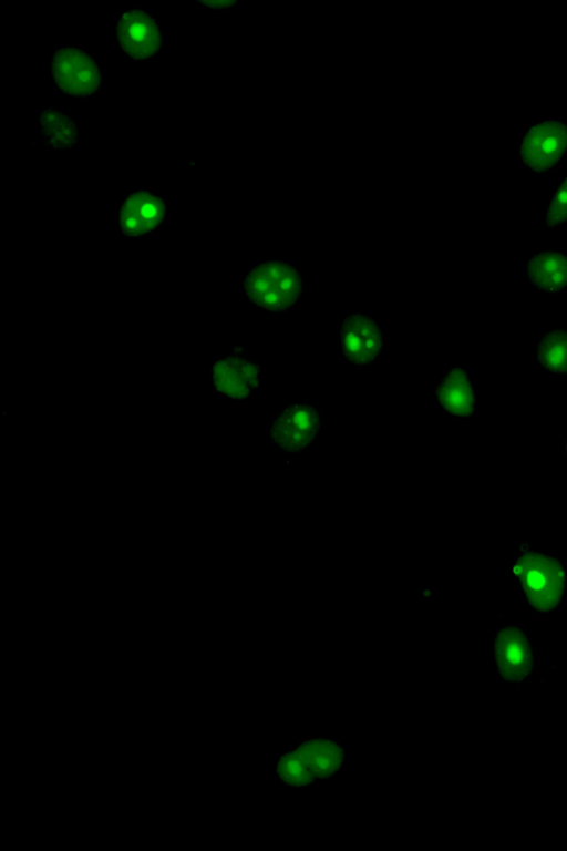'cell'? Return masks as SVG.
Segmentation results:
<instances>
[{
  "label": "cell",
  "mask_w": 567,
  "mask_h": 851,
  "mask_svg": "<svg viewBox=\"0 0 567 851\" xmlns=\"http://www.w3.org/2000/svg\"><path fill=\"white\" fill-rule=\"evenodd\" d=\"M346 758V750L331 739H307L278 758L276 775L286 786L313 785L337 775Z\"/></svg>",
  "instance_id": "1"
},
{
  "label": "cell",
  "mask_w": 567,
  "mask_h": 851,
  "mask_svg": "<svg viewBox=\"0 0 567 851\" xmlns=\"http://www.w3.org/2000/svg\"><path fill=\"white\" fill-rule=\"evenodd\" d=\"M514 574L527 604L537 613L554 611L563 599L566 585L560 561L533 550H523L515 557Z\"/></svg>",
  "instance_id": "2"
},
{
  "label": "cell",
  "mask_w": 567,
  "mask_h": 851,
  "mask_svg": "<svg viewBox=\"0 0 567 851\" xmlns=\"http://www.w3.org/2000/svg\"><path fill=\"white\" fill-rule=\"evenodd\" d=\"M243 289L256 306L280 312L297 304L303 291V281L287 262L265 260L247 273Z\"/></svg>",
  "instance_id": "3"
},
{
  "label": "cell",
  "mask_w": 567,
  "mask_h": 851,
  "mask_svg": "<svg viewBox=\"0 0 567 851\" xmlns=\"http://www.w3.org/2000/svg\"><path fill=\"white\" fill-rule=\"evenodd\" d=\"M51 75L55 88L73 99L94 95L102 75L97 62L81 47L61 45L51 57Z\"/></svg>",
  "instance_id": "4"
},
{
  "label": "cell",
  "mask_w": 567,
  "mask_h": 851,
  "mask_svg": "<svg viewBox=\"0 0 567 851\" xmlns=\"http://www.w3.org/2000/svg\"><path fill=\"white\" fill-rule=\"evenodd\" d=\"M567 152V124L548 119L530 126L522 136L520 163L540 173L553 168Z\"/></svg>",
  "instance_id": "5"
},
{
  "label": "cell",
  "mask_w": 567,
  "mask_h": 851,
  "mask_svg": "<svg viewBox=\"0 0 567 851\" xmlns=\"http://www.w3.org/2000/svg\"><path fill=\"white\" fill-rule=\"evenodd\" d=\"M494 663L507 684H519L534 671V650L526 632L518 626L499 627L494 639Z\"/></svg>",
  "instance_id": "6"
},
{
  "label": "cell",
  "mask_w": 567,
  "mask_h": 851,
  "mask_svg": "<svg viewBox=\"0 0 567 851\" xmlns=\"http://www.w3.org/2000/svg\"><path fill=\"white\" fill-rule=\"evenodd\" d=\"M320 428L321 420L313 407L292 403L282 409L271 422L269 438L278 449L300 452L312 443Z\"/></svg>",
  "instance_id": "7"
},
{
  "label": "cell",
  "mask_w": 567,
  "mask_h": 851,
  "mask_svg": "<svg viewBox=\"0 0 567 851\" xmlns=\"http://www.w3.org/2000/svg\"><path fill=\"white\" fill-rule=\"evenodd\" d=\"M115 34L120 49L135 61L152 59L162 49L156 20L140 8L127 9L118 16Z\"/></svg>",
  "instance_id": "8"
},
{
  "label": "cell",
  "mask_w": 567,
  "mask_h": 851,
  "mask_svg": "<svg viewBox=\"0 0 567 851\" xmlns=\"http://www.w3.org/2000/svg\"><path fill=\"white\" fill-rule=\"evenodd\" d=\"M339 337L343 356L358 367L371 365L381 355L382 335L370 315H347L342 320Z\"/></svg>",
  "instance_id": "9"
},
{
  "label": "cell",
  "mask_w": 567,
  "mask_h": 851,
  "mask_svg": "<svg viewBox=\"0 0 567 851\" xmlns=\"http://www.w3.org/2000/svg\"><path fill=\"white\" fill-rule=\"evenodd\" d=\"M214 386L218 392L231 400H245L260 386V367L235 352L217 359L212 369Z\"/></svg>",
  "instance_id": "10"
},
{
  "label": "cell",
  "mask_w": 567,
  "mask_h": 851,
  "mask_svg": "<svg viewBox=\"0 0 567 851\" xmlns=\"http://www.w3.org/2000/svg\"><path fill=\"white\" fill-rule=\"evenodd\" d=\"M166 217L165 201L147 189L127 194L118 211V228L130 237H141L156 229Z\"/></svg>",
  "instance_id": "11"
},
{
  "label": "cell",
  "mask_w": 567,
  "mask_h": 851,
  "mask_svg": "<svg viewBox=\"0 0 567 851\" xmlns=\"http://www.w3.org/2000/svg\"><path fill=\"white\" fill-rule=\"evenodd\" d=\"M528 280L539 291L559 294L567 288V255L556 250H542L528 259Z\"/></svg>",
  "instance_id": "12"
},
{
  "label": "cell",
  "mask_w": 567,
  "mask_h": 851,
  "mask_svg": "<svg viewBox=\"0 0 567 851\" xmlns=\"http://www.w3.org/2000/svg\"><path fill=\"white\" fill-rule=\"evenodd\" d=\"M441 408L453 417H468L474 411L475 394L471 378L460 367H452L435 389Z\"/></svg>",
  "instance_id": "13"
},
{
  "label": "cell",
  "mask_w": 567,
  "mask_h": 851,
  "mask_svg": "<svg viewBox=\"0 0 567 851\" xmlns=\"http://www.w3.org/2000/svg\"><path fill=\"white\" fill-rule=\"evenodd\" d=\"M43 142L55 150L73 147L79 141L74 121L55 107H44L39 114Z\"/></svg>",
  "instance_id": "14"
},
{
  "label": "cell",
  "mask_w": 567,
  "mask_h": 851,
  "mask_svg": "<svg viewBox=\"0 0 567 851\" xmlns=\"http://www.w3.org/2000/svg\"><path fill=\"white\" fill-rule=\"evenodd\" d=\"M536 360L545 370L567 373V330L554 329L545 334L538 341Z\"/></svg>",
  "instance_id": "15"
},
{
  "label": "cell",
  "mask_w": 567,
  "mask_h": 851,
  "mask_svg": "<svg viewBox=\"0 0 567 851\" xmlns=\"http://www.w3.org/2000/svg\"><path fill=\"white\" fill-rule=\"evenodd\" d=\"M545 222L551 228L567 222V176L557 187L549 202Z\"/></svg>",
  "instance_id": "16"
},
{
  "label": "cell",
  "mask_w": 567,
  "mask_h": 851,
  "mask_svg": "<svg viewBox=\"0 0 567 851\" xmlns=\"http://www.w3.org/2000/svg\"><path fill=\"white\" fill-rule=\"evenodd\" d=\"M565 453L567 455V441H566V444H565Z\"/></svg>",
  "instance_id": "17"
}]
</instances>
